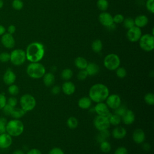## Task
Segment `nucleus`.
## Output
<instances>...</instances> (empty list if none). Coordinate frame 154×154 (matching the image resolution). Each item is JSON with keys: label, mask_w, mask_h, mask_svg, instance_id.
Returning <instances> with one entry per match:
<instances>
[{"label": "nucleus", "mask_w": 154, "mask_h": 154, "mask_svg": "<svg viewBox=\"0 0 154 154\" xmlns=\"http://www.w3.org/2000/svg\"><path fill=\"white\" fill-rule=\"evenodd\" d=\"M25 54L26 59L31 63L39 62L45 55L44 46L40 42H32L28 45Z\"/></svg>", "instance_id": "f257e3e1"}, {"label": "nucleus", "mask_w": 154, "mask_h": 154, "mask_svg": "<svg viewBox=\"0 0 154 154\" xmlns=\"http://www.w3.org/2000/svg\"><path fill=\"white\" fill-rule=\"evenodd\" d=\"M109 96L108 87L103 84H96L91 87L89 90V97L96 103L102 102L106 100Z\"/></svg>", "instance_id": "f03ea898"}, {"label": "nucleus", "mask_w": 154, "mask_h": 154, "mask_svg": "<svg viewBox=\"0 0 154 154\" xmlns=\"http://www.w3.org/2000/svg\"><path fill=\"white\" fill-rule=\"evenodd\" d=\"M24 130V125L19 119H13L6 124V132L11 137H17L21 135Z\"/></svg>", "instance_id": "7ed1b4c3"}, {"label": "nucleus", "mask_w": 154, "mask_h": 154, "mask_svg": "<svg viewBox=\"0 0 154 154\" xmlns=\"http://www.w3.org/2000/svg\"><path fill=\"white\" fill-rule=\"evenodd\" d=\"M27 75L34 79L42 78L46 73V70L43 64L38 62L31 63L26 67Z\"/></svg>", "instance_id": "20e7f679"}, {"label": "nucleus", "mask_w": 154, "mask_h": 154, "mask_svg": "<svg viewBox=\"0 0 154 154\" xmlns=\"http://www.w3.org/2000/svg\"><path fill=\"white\" fill-rule=\"evenodd\" d=\"M21 108L26 112L32 110L36 105V100L33 96L30 94H25L20 99Z\"/></svg>", "instance_id": "39448f33"}, {"label": "nucleus", "mask_w": 154, "mask_h": 154, "mask_svg": "<svg viewBox=\"0 0 154 154\" xmlns=\"http://www.w3.org/2000/svg\"><path fill=\"white\" fill-rule=\"evenodd\" d=\"M120 64L119 57L115 54H109L107 55L103 60L104 66L109 70H116Z\"/></svg>", "instance_id": "423d86ee"}, {"label": "nucleus", "mask_w": 154, "mask_h": 154, "mask_svg": "<svg viewBox=\"0 0 154 154\" xmlns=\"http://www.w3.org/2000/svg\"><path fill=\"white\" fill-rule=\"evenodd\" d=\"M139 41L140 48L146 51L150 52L154 48V37L153 35L146 34L141 36Z\"/></svg>", "instance_id": "0eeeda50"}, {"label": "nucleus", "mask_w": 154, "mask_h": 154, "mask_svg": "<svg viewBox=\"0 0 154 154\" xmlns=\"http://www.w3.org/2000/svg\"><path fill=\"white\" fill-rule=\"evenodd\" d=\"M10 60L11 63L14 66H20L23 64L26 59L25 51L21 49H16L11 52Z\"/></svg>", "instance_id": "6e6552de"}, {"label": "nucleus", "mask_w": 154, "mask_h": 154, "mask_svg": "<svg viewBox=\"0 0 154 154\" xmlns=\"http://www.w3.org/2000/svg\"><path fill=\"white\" fill-rule=\"evenodd\" d=\"M94 126L99 131L108 129L110 126L108 117L97 115L94 119Z\"/></svg>", "instance_id": "1a4fd4ad"}, {"label": "nucleus", "mask_w": 154, "mask_h": 154, "mask_svg": "<svg viewBox=\"0 0 154 154\" xmlns=\"http://www.w3.org/2000/svg\"><path fill=\"white\" fill-rule=\"evenodd\" d=\"M141 35L142 32L141 29L136 26L129 29L126 33L127 38L131 42H136L138 41Z\"/></svg>", "instance_id": "9d476101"}, {"label": "nucleus", "mask_w": 154, "mask_h": 154, "mask_svg": "<svg viewBox=\"0 0 154 154\" xmlns=\"http://www.w3.org/2000/svg\"><path fill=\"white\" fill-rule=\"evenodd\" d=\"M106 100V104L107 106L113 109L117 108L122 103L120 97L116 94H112L108 96Z\"/></svg>", "instance_id": "9b49d317"}, {"label": "nucleus", "mask_w": 154, "mask_h": 154, "mask_svg": "<svg viewBox=\"0 0 154 154\" xmlns=\"http://www.w3.org/2000/svg\"><path fill=\"white\" fill-rule=\"evenodd\" d=\"M1 42L2 45L7 49L13 48L15 46V39L12 34L8 32L4 34L1 38Z\"/></svg>", "instance_id": "f8f14e48"}, {"label": "nucleus", "mask_w": 154, "mask_h": 154, "mask_svg": "<svg viewBox=\"0 0 154 154\" xmlns=\"http://www.w3.org/2000/svg\"><path fill=\"white\" fill-rule=\"evenodd\" d=\"M99 20L100 23L105 27L109 28L114 25L112 16L108 12L103 11L99 16Z\"/></svg>", "instance_id": "ddd939ff"}, {"label": "nucleus", "mask_w": 154, "mask_h": 154, "mask_svg": "<svg viewBox=\"0 0 154 154\" xmlns=\"http://www.w3.org/2000/svg\"><path fill=\"white\" fill-rule=\"evenodd\" d=\"M94 110L99 116L108 117L110 115L108 106L103 102L97 103L94 107Z\"/></svg>", "instance_id": "4468645a"}, {"label": "nucleus", "mask_w": 154, "mask_h": 154, "mask_svg": "<svg viewBox=\"0 0 154 154\" xmlns=\"http://www.w3.org/2000/svg\"><path fill=\"white\" fill-rule=\"evenodd\" d=\"M13 142L12 137L7 132L0 134V148L7 149L9 147Z\"/></svg>", "instance_id": "2eb2a0df"}, {"label": "nucleus", "mask_w": 154, "mask_h": 154, "mask_svg": "<svg viewBox=\"0 0 154 154\" xmlns=\"http://www.w3.org/2000/svg\"><path fill=\"white\" fill-rule=\"evenodd\" d=\"M16 79V74L11 69H7L3 75V81L4 83L7 85H10L15 82Z\"/></svg>", "instance_id": "dca6fc26"}, {"label": "nucleus", "mask_w": 154, "mask_h": 154, "mask_svg": "<svg viewBox=\"0 0 154 154\" xmlns=\"http://www.w3.org/2000/svg\"><path fill=\"white\" fill-rule=\"evenodd\" d=\"M132 139L137 144H141L145 140V133L141 129H135L132 134Z\"/></svg>", "instance_id": "f3484780"}, {"label": "nucleus", "mask_w": 154, "mask_h": 154, "mask_svg": "<svg viewBox=\"0 0 154 154\" xmlns=\"http://www.w3.org/2000/svg\"><path fill=\"white\" fill-rule=\"evenodd\" d=\"M121 118L125 125H129L132 124L135 121V114L132 111L127 109Z\"/></svg>", "instance_id": "a211bd4d"}, {"label": "nucleus", "mask_w": 154, "mask_h": 154, "mask_svg": "<svg viewBox=\"0 0 154 154\" xmlns=\"http://www.w3.org/2000/svg\"><path fill=\"white\" fill-rule=\"evenodd\" d=\"M75 85L71 81H66L63 83L61 89L66 95H71L75 91Z\"/></svg>", "instance_id": "6ab92c4d"}, {"label": "nucleus", "mask_w": 154, "mask_h": 154, "mask_svg": "<svg viewBox=\"0 0 154 154\" xmlns=\"http://www.w3.org/2000/svg\"><path fill=\"white\" fill-rule=\"evenodd\" d=\"M126 133L127 132L125 128L122 126H117L113 129L112 135L116 139H122L126 136Z\"/></svg>", "instance_id": "aec40b11"}, {"label": "nucleus", "mask_w": 154, "mask_h": 154, "mask_svg": "<svg viewBox=\"0 0 154 154\" xmlns=\"http://www.w3.org/2000/svg\"><path fill=\"white\" fill-rule=\"evenodd\" d=\"M148 22H149V19L147 17L143 14L137 16L134 19L135 26L140 28L146 26L147 24L148 23Z\"/></svg>", "instance_id": "412c9836"}, {"label": "nucleus", "mask_w": 154, "mask_h": 154, "mask_svg": "<svg viewBox=\"0 0 154 154\" xmlns=\"http://www.w3.org/2000/svg\"><path fill=\"white\" fill-rule=\"evenodd\" d=\"M85 70L87 71L88 76H95L99 72V67L94 63H88L85 68Z\"/></svg>", "instance_id": "4be33fe9"}, {"label": "nucleus", "mask_w": 154, "mask_h": 154, "mask_svg": "<svg viewBox=\"0 0 154 154\" xmlns=\"http://www.w3.org/2000/svg\"><path fill=\"white\" fill-rule=\"evenodd\" d=\"M91 105V100L90 99L89 97H82L79 99L78 100V106L79 108L86 109L90 107Z\"/></svg>", "instance_id": "5701e85b"}, {"label": "nucleus", "mask_w": 154, "mask_h": 154, "mask_svg": "<svg viewBox=\"0 0 154 154\" xmlns=\"http://www.w3.org/2000/svg\"><path fill=\"white\" fill-rule=\"evenodd\" d=\"M43 81L45 85L47 87L51 86L55 81V76L52 73H45L43 76Z\"/></svg>", "instance_id": "b1692460"}, {"label": "nucleus", "mask_w": 154, "mask_h": 154, "mask_svg": "<svg viewBox=\"0 0 154 154\" xmlns=\"http://www.w3.org/2000/svg\"><path fill=\"white\" fill-rule=\"evenodd\" d=\"M87 64H88V62L87 60L84 57H78L75 60V66L81 70L85 69Z\"/></svg>", "instance_id": "393cba45"}, {"label": "nucleus", "mask_w": 154, "mask_h": 154, "mask_svg": "<svg viewBox=\"0 0 154 154\" xmlns=\"http://www.w3.org/2000/svg\"><path fill=\"white\" fill-rule=\"evenodd\" d=\"M26 112L24 111L23 109H22L21 108H19L14 107L10 114V116L15 119H19L22 117H23L26 114Z\"/></svg>", "instance_id": "a878e982"}, {"label": "nucleus", "mask_w": 154, "mask_h": 154, "mask_svg": "<svg viewBox=\"0 0 154 154\" xmlns=\"http://www.w3.org/2000/svg\"><path fill=\"white\" fill-rule=\"evenodd\" d=\"M108 117V120L110 125H112L114 126H117L119 125L122 120L121 117L116 114H110V115Z\"/></svg>", "instance_id": "bb28decb"}, {"label": "nucleus", "mask_w": 154, "mask_h": 154, "mask_svg": "<svg viewBox=\"0 0 154 154\" xmlns=\"http://www.w3.org/2000/svg\"><path fill=\"white\" fill-rule=\"evenodd\" d=\"M102 47H103L102 42L99 39H96L94 40L91 43V48L94 52H96V53L100 52L102 49Z\"/></svg>", "instance_id": "cd10ccee"}, {"label": "nucleus", "mask_w": 154, "mask_h": 154, "mask_svg": "<svg viewBox=\"0 0 154 154\" xmlns=\"http://www.w3.org/2000/svg\"><path fill=\"white\" fill-rule=\"evenodd\" d=\"M109 135H110V134L108 129L100 131V133L98 134L97 137V140L99 143H101L103 141H106V139L108 138Z\"/></svg>", "instance_id": "c85d7f7f"}, {"label": "nucleus", "mask_w": 154, "mask_h": 154, "mask_svg": "<svg viewBox=\"0 0 154 154\" xmlns=\"http://www.w3.org/2000/svg\"><path fill=\"white\" fill-rule=\"evenodd\" d=\"M67 125L70 129H75L78 125V121L75 117H70L67 120Z\"/></svg>", "instance_id": "c756f323"}, {"label": "nucleus", "mask_w": 154, "mask_h": 154, "mask_svg": "<svg viewBox=\"0 0 154 154\" xmlns=\"http://www.w3.org/2000/svg\"><path fill=\"white\" fill-rule=\"evenodd\" d=\"M61 78L64 80H66V81L69 80L70 79H71V78L73 76V72L70 69H69V68L64 69L61 72Z\"/></svg>", "instance_id": "7c9ffc66"}, {"label": "nucleus", "mask_w": 154, "mask_h": 154, "mask_svg": "<svg viewBox=\"0 0 154 154\" xmlns=\"http://www.w3.org/2000/svg\"><path fill=\"white\" fill-rule=\"evenodd\" d=\"M108 2L107 0H97V8L102 11H105L108 8Z\"/></svg>", "instance_id": "2f4dec72"}, {"label": "nucleus", "mask_w": 154, "mask_h": 154, "mask_svg": "<svg viewBox=\"0 0 154 154\" xmlns=\"http://www.w3.org/2000/svg\"><path fill=\"white\" fill-rule=\"evenodd\" d=\"M100 148L103 152L108 153L111 150V144L106 140L100 143Z\"/></svg>", "instance_id": "473e14b6"}, {"label": "nucleus", "mask_w": 154, "mask_h": 154, "mask_svg": "<svg viewBox=\"0 0 154 154\" xmlns=\"http://www.w3.org/2000/svg\"><path fill=\"white\" fill-rule=\"evenodd\" d=\"M122 23H123L124 27L128 29H129L135 26L134 19L131 17H127V18L124 19Z\"/></svg>", "instance_id": "72a5a7b5"}, {"label": "nucleus", "mask_w": 154, "mask_h": 154, "mask_svg": "<svg viewBox=\"0 0 154 154\" xmlns=\"http://www.w3.org/2000/svg\"><path fill=\"white\" fill-rule=\"evenodd\" d=\"M144 101L147 105H154V94L152 93H148L146 94L144 97Z\"/></svg>", "instance_id": "f704fd0d"}, {"label": "nucleus", "mask_w": 154, "mask_h": 154, "mask_svg": "<svg viewBox=\"0 0 154 154\" xmlns=\"http://www.w3.org/2000/svg\"><path fill=\"white\" fill-rule=\"evenodd\" d=\"M12 7L16 10H20L23 7V2L22 0H13L11 3Z\"/></svg>", "instance_id": "c9c22d12"}, {"label": "nucleus", "mask_w": 154, "mask_h": 154, "mask_svg": "<svg viewBox=\"0 0 154 154\" xmlns=\"http://www.w3.org/2000/svg\"><path fill=\"white\" fill-rule=\"evenodd\" d=\"M8 91L11 95L16 96L19 93V88L17 85L13 84L9 85V87L8 88Z\"/></svg>", "instance_id": "e433bc0d"}, {"label": "nucleus", "mask_w": 154, "mask_h": 154, "mask_svg": "<svg viewBox=\"0 0 154 154\" xmlns=\"http://www.w3.org/2000/svg\"><path fill=\"white\" fill-rule=\"evenodd\" d=\"M126 70L122 67H119L116 69V75L120 78H123L126 76Z\"/></svg>", "instance_id": "4c0bfd02"}, {"label": "nucleus", "mask_w": 154, "mask_h": 154, "mask_svg": "<svg viewBox=\"0 0 154 154\" xmlns=\"http://www.w3.org/2000/svg\"><path fill=\"white\" fill-rule=\"evenodd\" d=\"M10 60V54L7 52H3L0 54V61L7 63Z\"/></svg>", "instance_id": "58836bf2"}, {"label": "nucleus", "mask_w": 154, "mask_h": 154, "mask_svg": "<svg viewBox=\"0 0 154 154\" xmlns=\"http://www.w3.org/2000/svg\"><path fill=\"white\" fill-rule=\"evenodd\" d=\"M146 7L151 13H154V0H146Z\"/></svg>", "instance_id": "ea45409f"}, {"label": "nucleus", "mask_w": 154, "mask_h": 154, "mask_svg": "<svg viewBox=\"0 0 154 154\" xmlns=\"http://www.w3.org/2000/svg\"><path fill=\"white\" fill-rule=\"evenodd\" d=\"M114 110H115L114 114H116L120 116V117H122L124 114V113L126 112L127 109H126V107L125 105H120L117 108H116Z\"/></svg>", "instance_id": "a19ab883"}, {"label": "nucleus", "mask_w": 154, "mask_h": 154, "mask_svg": "<svg viewBox=\"0 0 154 154\" xmlns=\"http://www.w3.org/2000/svg\"><path fill=\"white\" fill-rule=\"evenodd\" d=\"M88 73L87 72V71L85 70V69H83V70H81L78 75H77V78L79 81H84L86 79V78L88 76Z\"/></svg>", "instance_id": "79ce46f5"}, {"label": "nucleus", "mask_w": 154, "mask_h": 154, "mask_svg": "<svg viewBox=\"0 0 154 154\" xmlns=\"http://www.w3.org/2000/svg\"><path fill=\"white\" fill-rule=\"evenodd\" d=\"M125 17L121 14H117L114 17H112L113 22L115 23H122Z\"/></svg>", "instance_id": "37998d69"}, {"label": "nucleus", "mask_w": 154, "mask_h": 154, "mask_svg": "<svg viewBox=\"0 0 154 154\" xmlns=\"http://www.w3.org/2000/svg\"><path fill=\"white\" fill-rule=\"evenodd\" d=\"M7 103L9 105L13 106V107H15L17 105V100L15 97H10L8 98V100H7Z\"/></svg>", "instance_id": "c03bdc74"}, {"label": "nucleus", "mask_w": 154, "mask_h": 154, "mask_svg": "<svg viewBox=\"0 0 154 154\" xmlns=\"http://www.w3.org/2000/svg\"><path fill=\"white\" fill-rule=\"evenodd\" d=\"M13 108H14V107H13V106L9 105L7 103L2 109H3V111H4V114H5V115L10 116V114H11V111H12Z\"/></svg>", "instance_id": "a18cd8bd"}, {"label": "nucleus", "mask_w": 154, "mask_h": 154, "mask_svg": "<svg viewBox=\"0 0 154 154\" xmlns=\"http://www.w3.org/2000/svg\"><path fill=\"white\" fill-rule=\"evenodd\" d=\"M7 98L3 94L0 93V109H2L7 104Z\"/></svg>", "instance_id": "49530a36"}, {"label": "nucleus", "mask_w": 154, "mask_h": 154, "mask_svg": "<svg viewBox=\"0 0 154 154\" xmlns=\"http://www.w3.org/2000/svg\"><path fill=\"white\" fill-rule=\"evenodd\" d=\"M114 154H128V152L125 147H119L115 150Z\"/></svg>", "instance_id": "de8ad7c7"}, {"label": "nucleus", "mask_w": 154, "mask_h": 154, "mask_svg": "<svg viewBox=\"0 0 154 154\" xmlns=\"http://www.w3.org/2000/svg\"><path fill=\"white\" fill-rule=\"evenodd\" d=\"M49 154H64L63 150L59 147L52 148L49 152Z\"/></svg>", "instance_id": "09e8293b"}, {"label": "nucleus", "mask_w": 154, "mask_h": 154, "mask_svg": "<svg viewBox=\"0 0 154 154\" xmlns=\"http://www.w3.org/2000/svg\"><path fill=\"white\" fill-rule=\"evenodd\" d=\"M60 91H61V88L58 85L54 86L51 89V93L52 94H54V95L58 94Z\"/></svg>", "instance_id": "8fccbe9b"}, {"label": "nucleus", "mask_w": 154, "mask_h": 154, "mask_svg": "<svg viewBox=\"0 0 154 154\" xmlns=\"http://www.w3.org/2000/svg\"><path fill=\"white\" fill-rule=\"evenodd\" d=\"M16 30V28L14 25H10L7 28V32L10 34H13Z\"/></svg>", "instance_id": "3c124183"}, {"label": "nucleus", "mask_w": 154, "mask_h": 154, "mask_svg": "<svg viewBox=\"0 0 154 154\" xmlns=\"http://www.w3.org/2000/svg\"><path fill=\"white\" fill-rule=\"evenodd\" d=\"M27 154H42V152L37 149H32L27 152Z\"/></svg>", "instance_id": "603ef678"}, {"label": "nucleus", "mask_w": 154, "mask_h": 154, "mask_svg": "<svg viewBox=\"0 0 154 154\" xmlns=\"http://www.w3.org/2000/svg\"><path fill=\"white\" fill-rule=\"evenodd\" d=\"M6 132V125L0 124V134Z\"/></svg>", "instance_id": "864d4df0"}, {"label": "nucleus", "mask_w": 154, "mask_h": 154, "mask_svg": "<svg viewBox=\"0 0 154 154\" xmlns=\"http://www.w3.org/2000/svg\"><path fill=\"white\" fill-rule=\"evenodd\" d=\"M143 149L144 150L148 151V150H149L150 149L151 146H150V145L149 143H144L143 144Z\"/></svg>", "instance_id": "5fc2aeb1"}, {"label": "nucleus", "mask_w": 154, "mask_h": 154, "mask_svg": "<svg viewBox=\"0 0 154 154\" xmlns=\"http://www.w3.org/2000/svg\"><path fill=\"white\" fill-rule=\"evenodd\" d=\"M5 32H6V29L5 26L2 25H0V36H2Z\"/></svg>", "instance_id": "6e6d98bb"}, {"label": "nucleus", "mask_w": 154, "mask_h": 154, "mask_svg": "<svg viewBox=\"0 0 154 154\" xmlns=\"http://www.w3.org/2000/svg\"><path fill=\"white\" fill-rule=\"evenodd\" d=\"M7 123V120L5 117H0V124H3L6 125Z\"/></svg>", "instance_id": "4d7b16f0"}, {"label": "nucleus", "mask_w": 154, "mask_h": 154, "mask_svg": "<svg viewBox=\"0 0 154 154\" xmlns=\"http://www.w3.org/2000/svg\"><path fill=\"white\" fill-rule=\"evenodd\" d=\"M12 154H25L23 151H22V150L20 149H17L13 151V152L12 153Z\"/></svg>", "instance_id": "13d9d810"}, {"label": "nucleus", "mask_w": 154, "mask_h": 154, "mask_svg": "<svg viewBox=\"0 0 154 154\" xmlns=\"http://www.w3.org/2000/svg\"><path fill=\"white\" fill-rule=\"evenodd\" d=\"M4 6V1L2 0H0V10Z\"/></svg>", "instance_id": "bf43d9fd"}, {"label": "nucleus", "mask_w": 154, "mask_h": 154, "mask_svg": "<svg viewBox=\"0 0 154 154\" xmlns=\"http://www.w3.org/2000/svg\"><path fill=\"white\" fill-rule=\"evenodd\" d=\"M141 1H144V0H141Z\"/></svg>", "instance_id": "052dcab7"}]
</instances>
